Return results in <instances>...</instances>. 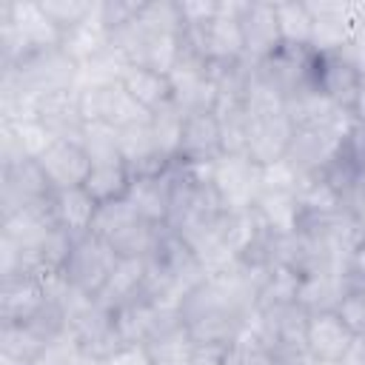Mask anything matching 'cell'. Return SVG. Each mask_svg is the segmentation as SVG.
Here are the masks:
<instances>
[{"label": "cell", "instance_id": "4", "mask_svg": "<svg viewBox=\"0 0 365 365\" xmlns=\"http://www.w3.org/2000/svg\"><path fill=\"white\" fill-rule=\"evenodd\" d=\"M182 43L202 54L208 63H237L245 60L242 29H240V3H220V11L202 23L182 31Z\"/></svg>", "mask_w": 365, "mask_h": 365}, {"label": "cell", "instance_id": "12", "mask_svg": "<svg viewBox=\"0 0 365 365\" xmlns=\"http://www.w3.org/2000/svg\"><path fill=\"white\" fill-rule=\"evenodd\" d=\"M48 288L43 274H14L3 277L0 285V319L3 322H31L48 305Z\"/></svg>", "mask_w": 365, "mask_h": 365}, {"label": "cell", "instance_id": "2", "mask_svg": "<svg viewBox=\"0 0 365 365\" xmlns=\"http://www.w3.org/2000/svg\"><path fill=\"white\" fill-rule=\"evenodd\" d=\"M305 325H308V311L299 302H291V305L257 308L245 328L254 334V339L268 351V356L277 365H299L308 356Z\"/></svg>", "mask_w": 365, "mask_h": 365}, {"label": "cell", "instance_id": "34", "mask_svg": "<svg viewBox=\"0 0 365 365\" xmlns=\"http://www.w3.org/2000/svg\"><path fill=\"white\" fill-rule=\"evenodd\" d=\"M339 365H365V334H354V342L345 351Z\"/></svg>", "mask_w": 365, "mask_h": 365}, {"label": "cell", "instance_id": "18", "mask_svg": "<svg viewBox=\"0 0 365 365\" xmlns=\"http://www.w3.org/2000/svg\"><path fill=\"white\" fill-rule=\"evenodd\" d=\"M362 77H365L362 68L348 54H342V51L319 54V91L328 100H334L339 108L351 111Z\"/></svg>", "mask_w": 365, "mask_h": 365}, {"label": "cell", "instance_id": "24", "mask_svg": "<svg viewBox=\"0 0 365 365\" xmlns=\"http://www.w3.org/2000/svg\"><path fill=\"white\" fill-rule=\"evenodd\" d=\"M251 211L259 220V225L274 237L297 234L302 228V214L294 191H259Z\"/></svg>", "mask_w": 365, "mask_h": 365}, {"label": "cell", "instance_id": "19", "mask_svg": "<svg viewBox=\"0 0 365 365\" xmlns=\"http://www.w3.org/2000/svg\"><path fill=\"white\" fill-rule=\"evenodd\" d=\"M51 342L29 322H0V362L3 365H43Z\"/></svg>", "mask_w": 365, "mask_h": 365}, {"label": "cell", "instance_id": "1", "mask_svg": "<svg viewBox=\"0 0 365 365\" xmlns=\"http://www.w3.org/2000/svg\"><path fill=\"white\" fill-rule=\"evenodd\" d=\"M63 31L46 17L40 3L3 0L0 3V51L3 66H17L26 57L60 46Z\"/></svg>", "mask_w": 365, "mask_h": 365}, {"label": "cell", "instance_id": "25", "mask_svg": "<svg viewBox=\"0 0 365 365\" xmlns=\"http://www.w3.org/2000/svg\"><path fill=\"white\" fill-rule=\"evenodd\" d=\"M345 294H348V288H345L342 274H339L336 268H317V271L302 274L297 302H299L308 314L336 311Z\"/></svg>", "mask_w": 365, "mask_h": 365}, {"label": "cell", "instance_id": "3", "mask_svg": "<svg viewBox=\"0 0 365 365\" xmlns=\"http://www.w3.org/2000/svg\"><path fill=\"white\" fill-rule=\"evenodd\" d=\"M351 111H342L331 123H317V125H294V137L288 145L285 160L299 171V174H322L345 148L351 128H354Z\"/></svg>", "mask_w": 365, "mask_h": 365}, {"label": "cell", "instance_id": "32", "mask_svg": "<svg viewBox=\"0 0 365 365\" xmlns=\"http://www.w3.org/2000/svg\"><path fill=\"white\" fill-rule=\"evenodd\" d=\"M336 314L345 319V325L354 334H365V294H354L348 291L336 308Z\"/></svg>", "mask_w": 365, "mask_h": 365}, {"label": "cell", "instance_id": "29", "mask_svg": "<svg viewBox=\"0 0 365 365\" xmlns=\"http://www.w3.org/2000/svg\"><path fill=\"white\" fill-rule=\"evenodd\" d=\"M40 9L46 11V17L60 29V31H68L80 23H86L94 11L97 3H88V0H37Z\"/></svg>", "mask_w": 365, "mask_h": 365}, {"label": "cell", "instance_id": "10", "mask_svg": "<svg viewBox=\"0 0 365 365\" xmlns=\"http://www.w3.org/2000/svg\"><path fill=\"white\" fill-rule=\"evenodd\" d=\"M37 165L43 168L46 180L51 182L54 191L63 188H80L88 180L91 171V157L83 148L80 140H68V137H54L46 151L37 157Z\"/></svg>", "mask_w": 365, "mask_h": 365}, {"label": "cell", "instance_id": "13", "mask_svg": "<svg viewBox=\"0 0 365 365\" xmlns=\"http://www.w3.org/2000/svg\"><path fill=\"white\" fill-rule=\"evenodd\" d=\"M354 342V331L345 325V319L336 311H319L308 314L305 325V351L317 362H334L339 365L345 351Z\"/></svg>", "mask_w": 365, "mask_h": 365}, {"label": "cell", "instance_id": "33", "mask_svg": "<svg viewBox=\"0 0 365 365\" xmlns=\"http://www.w3.org/2000/svg\"><path fill=\"white\" fill-rule=\"evenodd\" d=\"M345 157H348V163H351L359 185H362L365 182V125L362 123H356L351 128V137L345 143Z\"/></svg>", "mask_w": 365, "mask_h": 365}, {"label": "cell", "instance_id": "27", "mask_svg": "<svg viewBox=\"0 0 365 365\" xmlns=\"http://www.w3.org/2000/svg\"><path fill=\"white\" fill-rule=\"evenodd\" d=\"M182 123H185V111L174 100L148 114V125H151L154 143H157V148H160V154H163L165 163H177V157H180Z\"/></svg>", "mask_w": 365, "mask_h": 365}, {"label": "cell", "instance_id": "8", "mask_svg": "<svg viewBox=\"0 0 365 365\" xmlns=\"http://www.w3.org/2000/svg\"><path fill=\"white\" fill-rule=\"evenodd\" d=\"M294 137V123L288 111H274V114H248V143H245V157L254 160L259 168L274 165L285 160L288 145Z\"/></svg>", "mask_w": 365, "mask_h": 365}, {"label": "cell", "instance_id": "9", "mask_svg": "<svg viewBox=\"0 0 365 365\" xmlns=\"http://www.w3.org/2000/svg\"><path fill=\"white\" fill-rule=\"evenodd\" d=\"M51 182L46 180L37 160H20L3 165V217L51 202Z\"/></svg>", "mask_w": 365, "mask_h": 365}, {"label": "cell", "instance_id": "11", "mask_svg": "<svg viewBox=\"0 0 365 365\" xmlns=\"http://www.w3.org/2000/svg\"><path fill=\"white\" fill-rule=\"evenodd\" d=\"M222 154H225V148H222V131H220L217 114L214 111H185L177 163L214 165Z\"/></svg>", "mask_w": 365, "mask_h": 365}, {"label": "cell", "instance_id": "28", "mask_svg": "<svg viewBox=\"0 0 365 365\" xmlns=\"http://www.w3.org/2000/svg\"><path fill=\"white\" fill-rule=\"evenodd\" d=\"M277 17H279V34L282 46L294 48H311L314 40V17L308 3H277Z\"/></svg>", "mask_w": 365, "mask_h": 365}, {"label": "cell", "instance_id": "15", "mask_svg": "<svg viewBox=\"0 0 365 365\" xmlns=\"http://www.w3.org/2000/svg\"><path fill=\"white\" fill-rule=\"evenodd\" d=\"M145 282H148V265H145V259L120 257V262L114 265L111 277L106 279V285L100 288V294L94 299L103 308H108L111 314H117L125 305L145 299Z\"/></svg>", "mask_w": 365, "mask_h": 365}, {"label": "cell", "instance_id": "5", "mask_svg": "<svg viewBox=\"0 0 365 365\" xmlns=\"http://www.w3.org/2000/svg\"><path fill=\"white\" fill-rule=\"evenodd\" d=\"M208 177L228 214L251 211L262 191V168L245 154H222L214 165H208Z\"/></svg>", "mask_w": 365, "mask_h": 365}, {"label": "cell", "instance_id": "30", "mask_svg": "<svg viewBox=\"0 0 365 365\" xmlns=\"http://www.w3.org/2000/svg\"><path fill=\"white\" fill-rule=\"evenodd\" d=\"M339 274H342V282L348 291L354 294H365V242L359 248H354L342 265H339Z\"/></svg>", "mask_w": 365, "mask_h": 365}, {"label": "cell", "instance_id": "23", "mask_svg": "<svg viewBox=\"0 0 365 365\" xmlns=\"http://www.w3.org/2000/svg\"><path fill=\"white\" fill-rule=\"evenodd\" d=\"M171 168V165H168ZM168 168L154 177H134L125 200L131 208L151 225H165L168 222V200H171V180Z\"/></svg>", "mask_w": 365, "mask_h": 365}, {"label": "cell", "instance_id": "14", "mask_svg": "<svg viewBox=\"0 0 365 365\" xmlns=\"http://www.w3.org/2000/svg\"><path fill=\"white\" fill-rule=\"evenodd\" d=\"M31 117L40 120L51 137H68V140H80L86 120L80 114V103H77V88H66V91H51L43 94L31 103Z\"/></svg>", "mask_w": 365, "mask_h": 365}, {"label": "cell", "instance_id": "17", "mask_svg": "<svg viewBox=\"0 0 365 365\" xmlns=\"http://www.w3.org/2000/svg\"><path fill=\"white\" fill-rule=\"evenodd\" d=\"M117 145H120V157L125 160L131 177H154V174H163L171 165V163L163 160L148 120L137 123V125H128V128H120L117 131Z\"/></svg>", "mask_w": 365, "mask_h": 365}, {"label": "cell", "instance_id": "7", "mask_svg": "<svg viewBox=\"0 0 365 365\" xmlns=\"http://www.w3.org/2000/svg\"><path fill=\"white\" fill-rule=\"evenodd\" d=\"M240 29H242V46L248 63H262L282 48L277 3H262V0L240 3Z\"/></svg>", "mask_w": 365, "mask_h": 365}, {"label": "cell", "instance_id": "26", "mask_svg": "<svg viewBox=\"0 0 365 365\" xmlns=\"http://www.w3.org/2000/svg\"><path fill=\"white\" fill-rule=\"evenodd\" d=\"M131 171L125 165V160L120 154H108V157H97L91 160V171L86 180V191L97 200V202H111V200H123L131 188Z\"/></svg>", "mask_w": 365, "mask_h": 365}, {"label": "cell", "instance_id": "16", "mask_svg": "<svg viewBox=\"0 0 365 365\" xmlns=\"http://www.w3.org/2000/svg\"><path fill=\"white\" fill-rule=\"evenodd\" d=\"M314 17L311 48L319 54L339 51L354 37V11L351 3H308Z\"/></svg>", "mask_w": 365, "mask_h": 365}, {"label": "cell", "instance_id": "35", "mask_svg": "<svg viewBox=\"0 0 365 365\" xmlns=\"http://www.w3.org/2000/svg\"><path fill=\"white\" fill-rule=\"evenodd\" d=\"M351 117H354V123L365 125V77H362V83L356 88V97H354V106H351Z\"/></svg>", "mask_w": 365, "mask_h": 365}, {"label": "cell", "instance_id": "31", "mask_svg": "<svg viewBox=\"0 0 365 365\" xmlns=\"http://www.w3.org/2000/svg\"><path fill=\"white\" fill-rule=\"evenodd\" d=\"M97 365H154V356L148 351V345H137V342H123L120 348H114L106 359H100Z\"/></svg>", "mask_w": 365, "mask_h": 365}, {"label": "cell", "instance_id": "22", "mask_svg": "<svg viewBox=\"0 0 365 365\" xmlns=\"http://www.w3.org/2000/svg\"><path fill=\"white\" fill-rule=\"evenodd\" d=\"M120 83H123V88H125L148 114L174 100L171 77L163 74V71H157V68H148V66L128 63V66L123 68V74H120Z\"/></svg>", "mask_w": 365, "mask_h": 365}, {"label": "cell", "instance_id": "21", "mask_svg": "<svg viewBox=\"0 0 365 365\" xmlns=\"http://www.w3.org/2000/svg\"><path fill=\"white\" fill-rule=\"evenodd\" d=\"M97 205L100 202L86 191V185L63 188V191L51 194V220H54V225H60L63 231H68L77 240V237L91 231Z\"/></svg>", "mask_w": 365, "mask_h": 365}, {"label": "cell", "instance_id": "20", "mask_svg": "<svg viewBox=\"0 0 365 365\" xmlns=\"http://www.w3.org/2000/svg\"><path fill=\"white\" fill-rule=\"evenodd\" d=\"M294 197H297V205H299V214H302V225L345 211L342 194L336 191V185L325 174H302L299 182H297Z\"/></svg>", "mask_w": 365, "mask_h": 365}, {"label": "cell", "instance_id": "6", "mask_svg": "<svg viewBox=\"0 0 365 365\" xmlns=\"http://www.w3.org/2000/svg\"><path fill=\"white\" fill-rule=\"evenodd\" d=\"M117 262H120L117 251L103 237L88 231V234L74 240L71 254H68V259H66L60 274L66 277V282L71 288H77V291H83L88 297H97L100 288L106 285V279L111 277Z\"/></svg>", "mask_w": 365, "mask_h": 365}]
</instances>
